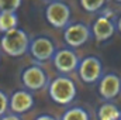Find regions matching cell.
I'll list each match as a JSON object with an SVG mask.
<instances>
[{"label":"cell","mask_w":121,"mask_h":120,"mask_svg":"<svg viewBox=\"0 0 121 120\" xmlns=\"http://www.w3.org/2000/svg\"><path fill=\"white\" fill-rule=\"evenodd\" d=\"M48 95L51 100L55 102L56 105L66 106L75 100L78 95V88L72 78H69L68 75H59L49 82Z\"/></svg>","instance_id":"6da1fadb"},{"label":"cell","mask_w":121,"mask_h":120,"mask_svg":"<svg viewBox=\"0 0 121 120\" xmlns=\"http://www.w3.org/2000/svg\"><path fill=\"white\" fill-rule=\"evenodd\" d=\"M30 37L26 31L20 27L1 34L0 37V48L10 57H21L30 51Z\"/></svg>","instance_id":"7a4b0ae2"},{"label":"cell","mask_w":121,"mask_h":120,"mask_svg":"<svg viewBox=\"0 0 121 120\" xmlns=\"http://www.w3.org/2000/svg\"><path fill=\"white\" fill-rule=\"evenodd\" d=\"M45 18L54 28H66L70 24V7L60 0L49 1L45 7Z\"/></svg>","instance_id":"3957f363"},{"label":"cell","mask_w":121,"mask_h":120,"mask_svg":"<svg viewBox=\"0 0 121 120\" xmlns=\"http://www.w3.org/2000/svg\"><path fill=\"white\" fill-rule=\"evenodd\" d=\"M56 50V44L52 38H49L48 35H37L31 40L28 52L35 61L47 62L54 58Z\"/></svg>","instance_id":"277c9868"},{"label":"cell","mask_w":121,"mask_h":120,"mask_svg":"<svg viewBox=\"0 0 121 120\" xmlns=\"http://www.w3.org/2000/svg\"><path fill=\"white\" fill-rule=\"evenodd\" d=\"M78 74L79 78L85 83H96L103 78V64L99 57L89 55L80 60L79 66H78Z\"/></svg>","instance_id":"5b68a950"},{"label":"cell","mask_w":121,"mask_h":120,"mask_svg":"<svg viewBox=\"0 0 121 120\" xmlns=\"http://www.w3.org/2000/svg\"><path fill=\"white\" fill-rule=\"evenodd\" d=\"M91 38V28L85 23L69 24L63 30V40L69 48H79Z\"/></svg>","instance_id":"8992f818"},{"label":"cell","mask_w":121,"mask_h":120,"mask_svg":"<svg viewBox=\"0 0 121 120\" xmlns=\"http://www.w3.org/2000/svg\"><path fill=\"white\" fill-rule=\"evenodd\" d=\"M21 82L27 90H41L48 85V75L39 65H30L21 72Z\"/></svg>","instance_id":"52a82bcc"},{"label":"cell","mask_w":121,"mask_h":120,"mask_svg":"<svg viewBox=\"0 0 121 120\" xmlns=\"http://www.w3.org/2000/svg\"><path fill=\"white\" fill-rule=\"evenodd\" d=\"M52 62H54L55 69L60 75H68L78 69L80 60H79L78 54L75 52V50L60 48V50H56V52L52 58Z\"/></svg>","instance_id":"ba28073f"},{"label":"cell","mask_w":121,"mask_h":120,"mask_svg":"<svg viewBox=\"0 0 121 120\" xmlns=\"http://www.w3.org/2000/svg\"><path fill=\"white\" fill-rule=\"evenodd\" d=\"M35 99L32 96L30 90L27 89H18L14 90L10 96V103H9V109L11 110V113L14 115H23L27 113L34 107Z\"/></svg>","instance_id":"9c48e42d"},{"label":"cell","mask_w":121,"mask_h":120,"mask_svg":"<svg viewBox=\"0 0 121 120\" xmlns=\"http://www.w3.org/2000/svg\"><path fill=\"white\" fill-rule=\"evenodd\" d=\"M116 30H117L116 23L110 18V16L108 14H101L94 20V23L91 26V35L94 37L96 41L103 42V41L110 40L114 35Z\"/></svg>","instance_id":"30bf717a"},{"label":"cell","mask_w":121,"mask_h":120,"mask_svg":"<svg viewBox=\"0 0 121 120\" xmlns=\"http://www.w3.org/2000/svg\"><path fill=\"white\" fill-rule=\"evenodd\" d=\"M121 92V78L117 74L108 72L99 81V93L104 100H111Z\"/></svg>","instance_id":"8fae6325"},{"label":"cell","mask_w":121,"mask_h":120,"mask_svg":"<svg viewBox=\"0 0 121 120\" xmlns=\"http://www.w3.org/2000/svg\"><path fill=\"white\" fill-rule=\"evenodd\" d=\"M99 120H121V110L113 103L106 102L97 110Z\"/></svg>","instance_id":"7c38bea8"},{"label":"cell","mask_w":121,"mask_h":120,"mask_svg":"<svg viewBox=\"0 0 121 120\" xmlns=\"http://www.w3.org/2000/svg\"><path fill=\"white\" fill-rule=\"evenodd\" d=\"M18 16L11 11H0V32L6 34L9 31L17 28Z\"/></svg>","instance_id":"4fadbf2b"},{"label":"cell","mask_w":121,"mask_h":120,"mask_svg":"<svg viewBox=\"0 0 121 120\" xmlns=\"http://www.w3.org/2000/svg\"><path fill=\"white\" fill-rule=\"evenodd\" d=\"M60 120H90V115L87 113L86 109L80 106H73V107H69L62 115Z\"/></svg>","instance_id":"5bb4252c"},{"label":"cell","mask_w":121,"mask_h":120,"mask_svg":"<svg viewBox=\"0 0 121 120\" xmlns=\"http://www.w3.org/2000/svg\"><path fill=\"white\" fill-rule=\"evenodd\" d=\"M106 1L107 0H79V4L87 13H97L104 7Z\"/></svg>","instance_id":"9a60e30c"},{"label":"cell","mask_w":121,"mask_h":120,"mask_svg":"<svg viewBox=\"0 0 121 120\" xmlns=\"http://www.w3.org/2000/svg\"><path fill=\"white\" fill-rule=\"evenodd\" d=\"M23 0H0V11L16 13L21 7Z\"/></svg>","instance_id":"2e32d148"},{"label":"cell","mask_w":121,"mask_h":120,"mask_svg":"<svg viewBox=\"0 0 121 120\" xmlns=\"http://www.w3.org/2000/svg\"><path fill=\"white\" fill-rule=\"evenodd\" d=\"M9 103H10V97L0 89V117L7 115V110H9Z\"/></svg>","instance_id":"e0dca14e"},{"label":"cell","mask_w":121,"mask_h":120,"mask_svg":"<svg viewBox=\"0 0 121 120\" xmlns=\"http://www.w3.org/2000/svg\"><path fill=\"white\" fill-rule=\"evenodd\" d=\"M0 120H23L18 115H14V113H7L4 116H1Z\"/></svg>","instance_id":"ac0fdd59"},{"label":"cell","mask_w":121,"mask_h":120,"mask_svg":"<svg viewBox=\"0 0 121 120\" xmlns=\"http://www.w3.org/2000/svg\"><path fill=\"white\" fill-rule=\"evenodd\" d=\"M34 120H58L56 117H54V116H51V115H47V113H44V115H39V116H37Z\"/></svg>","instance_id":"d6986e66"},{"label":"cell","mask_w":121,"mask_h":120,"mask_svg":"<svg viewBox=\"0 0 121 120\" xmlns=\"http://www.w3.org/2000/svg\"><path fill=\"white\" fill-rule=\"evenodd\" d=\"M116 27H117V30L121 32V16L118 17V20H117V23H116Z\"/></svg>","instance_id":"ffe728a7"},{"label":"cell","mask_w":121,"mask_h":120,"mask_svg":"<svg viewBox=\"0 0 121 120\" xmlns=\"http://www.w3.org/2000/svg\"><path fill=\"white\" fill-rule=\"evenodd\" d=\"M0 64H1V54H0Z\"/></svg>","instance_id":"44dd1931"},{"label":"cell","mask_w":121,"mask_h":120,"mask_svg":"<svg viewBox=\"0 0 121 120\" xmlns=\"http://www.w3.org/2000/svg\"><path fill=\"white\" fill-rule=\"evenodd\" d=\"M116 1H118V3H121V0H116Z\"/></svg>","instance_id":"7402d4cb"},{"label":"cell","mask_w":121,"mask_h":120,"mask_svg":"<svg viewBox=\"0 0 121 120\" xmlns=\"http://www.w3.org/2000/svg\"><path fill=\"white\" fill-rule=\"evenodd\" d=\"M51 1H54V0H51Z\"/></svg>","instance_id":"603a6c76"}]
</instances>
